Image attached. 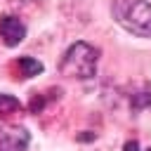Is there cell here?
Segmentation results:
<instances>
[{
  "label": "cell",
  "instance_id": "obj_7",
  "mask_svg": "<svg viewBox=\"0 0 151 151\" xmlns=\"http://www.w3.org/2000/svg\"><path fill=\"white\" fill-rule=\"evenodd\" d=\"M19 109H21V101H19L17 97L0 92V116H9V113H14V111H19Z\"/></svg>",
  "mask_w": 151,
  "mask_h": 151
},
{
  "label": "cell",
  "instance_id": "obj_5",
  "mask_svg": "<svg viewBox=\"0 0 151 151\" xmlns=\"http://www.w3.org/2000/svg\"><path fill=\"white\" fill-rule=\"evenodd\" d=\"M19 68H21V76L24 78H33L38 73H42V64L33 57H21L19 59Z\"/></svg>",
  "mask_w": 151,
  "mask_h": 151
},
{
  "label": "cell",
  "instance_id": "obj_4",
  "mask_svg": "<svg viewBox=\"0 0 151 151\" xmlns=\"http://www.w3.org/2000/svg\"><path fill=\"white\" fill-rule=\"evenodd\" d=\"M0 35H2V42L7 47H17L26 38V26L19 17L5 14V17H0Z\"/></svg>",
  "mask_w": 151,
  "mask_h": 151
},
{
  "label": "cell",
  "instance_id": "obj_1",
  "mask_svg": "<svg viewBox=\"0 0 151 151\" xmlns=\"http://www.w3.org/2000/svg\"><path fill=\"white\" fill-rule=\"evenodd\" d=\"M113 19L132 35L151 38V2L146 0H116L111 7Z\"/></svg>",
  "mask_w": 151,
  "mask_h": 151
},
{
  "label": "cell",
  "instance_id": "obj_2",
  "mask_svg": "<svg viewBox=\"0 0 151 151\" xmlns=\"http://www.w3.org/2000/svg\"><path fill=\"white\" fill-rule=\"evenodd\" d=\"M97 59H99V52L87 45V42H73L66 52H64V59L59 64L61 73L68 76V78H92L97 73Z\"/></svg>",
  "mask_w": 151,
  "mask_h": 151
},
{
  "label": "cell",
  "instance_id": "obj_3",
  "mask_svg": "<svg viewBox=\"0 0 151 151\" xmlns=\"http://www.w3.org/2000/svg\"><path fill=\"white\" fill-rule=\"evenodd\" d=\"M31 144V134L21 125H2L0 127V151H26Z\"/></svg>",
  "mask_w": 151,
  "mask_h": 151
},
{
  "label": "cell",
  "instance_id": "obj_9",
  "mask_svg": "<svg viewBox=\"0 0 151 151\" xmlns=\"http://www.w3.org/2000/svg\"><path fill=\"white\" fill-rule=\"evenodd\" d=\"M123 151H139V144H137L134 139H130V142H125V146H123Z\"/></svg>",
  "mask_w": 151,
  "mask_h": 151
},
{
  "label": "cell",
  "instance_id": "obj_6",
  "mask_svg": "<svg viewBox=\"0 0 151 151\" xmlns=\"http://www.w3.org/2000/svg\"><path fill=\"white\" fill-rule=\"evenodd\" d=\"M130 106H132L134 111H142V109H149V106H151V90H149V87H144V90H139V92H134V94L130 97Z\"/></svg>",
  "mask_w": 151,
  "mask_h": 151
},
{
  "label": "cell",
  "instance_id": "obj_10",
  "mask_svg": "<svg viewBox=\"0 0 151 151\" xmlns=\"http://www.w3.org/2000/svg\"><path fill=\"white\" fill-rule=\"evenodd\" d=\"M146 151H151V146H149V149H146Z\"/></svg>",
  "mask_w": 151,
  "mask_h": 151
},
{
  "label": "cell",
  "instance_id": "obj_8",
  "mask_svg": "<svg viewBox=\"0 0 151 151\" xmlns=\"http://www.w3.org/2000/svg\"><path fill=\"white\" fill-rule=\"evenodd\" d=\"M42 106H45L42 97H40V94H33V99H31V113H40Z\"/></svg>",
  "mask_w": 151,
  "mask_h": 151
}]
</instances>
